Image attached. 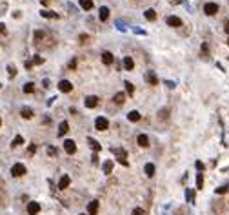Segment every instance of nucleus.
<instances>
[{
    "label": "nucleus",
    "instance_id": "1",
    "mask_svg": "<svg viewBox=\"0 0 229 215\" xmlns=\"http://www.w3.org/2000/svg\"><path fill=\"white\" fill-rule=\"evenodd\" d=\"M24 173H26V166L20 164V162H18V164H15V166L11 168V175H13V177H22Z\"/></svg>",
    "mask_w": 229,
    "mask_h": 215
},
{
    "label": "nucleus",
    "instance_id": "2",
    "mask_svg": "<svg viewBox=\"0 0 229 215\" xmlns=\"http://www.w3.org/2000/svg\"><path fill=\"white\" fill-rule=\"evenodd\" d=\"M95 126H96L98 131H104V129H107L109 122H107V118H105V117H98L96 120H95Z\"/></svg>",
    "mask_w": 229,
    "mask_h": 215
},
{
    "label": "nucleus",
    "instance_id": "3",
    "mask_svg": "<svg viewBox=\"0 0 229 215\" xmlns=\"http://www.w3.org/2000/svg\"><path fill=\"white\" fill-rule=\"evenodd\" d=\"M27 213H29V215H38V213H40V204H38V202H35V201L27 202Z\"/></svg>",
    "mask_w": 229,
    "mask_h": 215
},
{
    "label": "nucleus",
    "instance_id": "4",
    "mask_svg": "<svg viewBox=\"0 0 229 215\" xmlns=\"http://www.w3.org/2000/svg\"><path fill=\"white\" fill-rule=\"evenodd\" d=\"M64 150L67 151L69 155H73L75 151H76V144H75V140H71V139L64 140Z\"/></svg>",
    "mask_w": 229,
    "mask_h": 215
},
{
    "label": "nucleus",
    "instance_id": "5",
    "mask_svg": "<svg viewBox=\"0 0 229 215\" xmlns=\"http://www.w3.org/2000/svg\"><path fill=\"white\" fill-rule=\"evenodd\" d=\"M204 11H206V15H217V11H218V6H217L215 2H207V4L204 6Z\"/></svg>",
    "mask_w": 229,
    "mask_h": 215
},
{
    "label": "nucleus",
    "instance_id": "6",
    "mask_svg": "<svg viewBox=\"0 0 229 215\" xmlns=\"http://www.w3.org/2000/svg\"><path fill=\"white\" fill-rule=\"evenodd\" d=\"M58 89H60L62 93H69V91L73 89V84H71L69 80H60V82H58Z\"/></svg>",
    "mask_w": 229,
    "mask_h": 215
},
{
    "label": "nucleus",
    "instance_id": "7",
    "mask_svg": "<svg viewBox=\"0 0 229 215\" xmlns=\"http://www.w3.org/2000/svg\"><path fill=\"white\" fill-rule=\"evenodd\" d=\"M98 204H100L98 201H91V202L87 204V213H89V215H96V213H98Z\"/></svg>",
    "mask_w": 229,
    "mask_h": 215
},
{
    "label": "nucleus",
    "instance_id": "8",
    "mask_svg": "<svg viewBox=\"0 0 229 215\" xmlns=\"http://www.w3.org/2000/svg\"><path fill=\"white\" fill-rule=\"evenodd\" d=\"M102 62H104L105 66H111V64L114 62L113 53H109V51H104V53H102Z\"/></svg>",
    "mask_w": 229,
    "mask_h": 215
},
{
    "label": "nucleus",
    "instance_id": "9",
    "mask_svg": "<svg viewBox=\"0 0 229 215\" xmlns=\"http://www.w3.org/2000/svg\"><path fill=\"white\" fill-rule=\"evenodd\" d=\"M84 104H85V108H95L96 104H98V98L95 97V95H89V97H85Z\"/></svg>",
    "mask_w": 229,
    "mask_h": 215
},
{
    "label": "nucleus",
    "instance_id": "10",
    "mask_svg": "<svg viewBox=\"0 0 229 215\" xmlns=\"http://www.w3.org/2000/svg\"><path fill=\"white\" fill-rule=\"evenodd\" d=\"M167 26H171V28H178V26H182V20L178 18V17H167Z\"/></svg>",
    "mask_w": 229,
    "mask_h": 215
},
{
    "label": "nucleus",
    "instance_id": "11",
    "mask_svg": "<svg viewBox=\"0 0 229 215\" xmlns=\"http://www.w3.org/2000/svg\"><path fill=\"white\" fill-rule=\"evenodd\" d=\"M69 182H71L69 175H62V177H60V181H58V188H60V190H66V188L69 186Z\"/></svg>",
    "mask_w": 229,
    "mask_h": 215
},
{
    "label": "nucleus",
    "instance_id": "12",
    "mask_svg": "<svg viewBox=\"0 0 229 215\" xmlns=\"http://www.w3.org/2000/svg\"><path fill=\"white\" fill-rule=\"evenodd\" d=\"M98 18H100L102 22L109 18V9H107L105 6H102V8H100V11H98Z\"/></svg>",
    "mask_w": 229,
    "mask_h": 215
},
{
    "label": "nucleus",
    "instance_id": "13",
    "mask_svg": "<svg viewBox=\"0 0 229 215\" xmlns=\"http://www.w3.org/2000/svg\"><path fill=\"white\" fill-rule=\"evenodd\" d=\"M146 80L149 82V84H153V86H156V84H158V78L155 77V73H153V71H147V73H146Z\"/></svg>",
    "mask_w": 229,
    "mask_h": 215
},
{
    "label": "nucleus",
    "instance_id": "14",
    "mask_svg": "<svg viewBox=\"0 0 229 215\" xmlns=\"http://www.w3.org/2000/svg\"><path fill=\"white\" fill-rule=\"evenodd\" d=\"M133 68H135V62H133V58H131V57H125V58H124V69L131 71Z\"/></svg>",
    "mask_w": 229,
    "mask_h": 215
},
{
    "label": "nucleus",
    "instance_id": "15",
    "mask_svg": "<svg viewBox=\"0 0 229 215\" xmlns=\"http://www.w3.org/2000/svg\"><path fill=\"white\" fill-rule=\"evenodd\" d=\"M138 146H142V148H147L149 146V139H147V135H138Z\"/></svg>",
    "mask_w": 229,
    "mask_h": 215
},
{
    "label": "nucleus",
    "instance_id": "16",
    "mask_svg": "<svg viewBox=\"0 0 229 215\" xmlns=\"http://www.w3.org/2000/svg\"><path fill=\"white\" fill-rule=\"evenodd\" d=\"M102 170H104L105 175H109V173L113 172V161H105L104 166H102Z\"/></svg>",
    "mask_w": 229,
    "mask_h": 215
},
{
    "label": "nucleus",
    "instance_id": "17",
    "mask_svg": "<svg viewBox=\"0 0 229 215\" xmlns=\"http://www.w3.org/2000/svg\"><path fill=\"white\" fill-rule=\"evenodd\" d=\"M127 118H129L131 122H138V120H140V113H138V111H129V113H127Z\"/></svg>",
    "mask_w": 229,
    "mask_h": 215
},
{
    "label": "nucleus",
    "instance_id": "18",
    "mask_svg": "<svg viewBox=\"0 0 229 215\" xmlns=\"http://www.w3.org/2000/svg\"><path fill=\"white\" fill-rule=\"evenodd\" d=\"M67 129H69V124L64 120V122H60V126H58V135H66L67 133Z\"/></svg>",
    "mask_w": 229,
    "mask_h": 215
},
{
    "label": "nucleus",
    "instance_id": "19",
    "mask_svg": "<svg viewBox=\"0 0 229 215\" xmlns=\"http://www.w3.org/2000/svg\"><path fill=\"white\" fill-rule=\"evenodd\" d=\"M144 17H146L149 22H153L156 18V13H155V9H147V11H144Z\"/></svg>",
    "mask_w": 229,
    "mask_h": 215
},
{
    "label": "nucleus",
    "instance_id": "20",
    "mask_svg": "<svg viewBox=\"0 0 229 215\" xmlns=\"http://www.w3.org/2000/svg\"><path fill=\"white\" fill-rule=\"evenodd\" d=\"M80 8H82V9H91V8H93V0H80Z\"/></svg>",
    "mask_w": 229,
    "mask_h": 215
},
{
    "label": "nucleus",
    "instance_id": "21",
    "mask_svg": "<svg viewBox=\"0 0 229 215\" xmlns=\"http://www.w3.org/2000/svg\"><path fill=\"white\" fill-rule=\"evenodd\" d=\"M40 15H42V17H46V18H58V15H56V13H51V11H47V9H42Z\"/></svg>",
    "mask_w": 229,
    "mask_h": 215
},
{
    "label": "nucleus",
    "instance_id": "22",
    "mask_svg": "<svg viewBox=\"0 0 229 215\" xmlns=\"http://www.w3.org/2000/svg\"><path fill=\"white\" fill-rule=\"evenodd\" d=\"M146 175L147 177H153L155 175V164H151V162L146 164Z\"/></svg>",
    "mask_w": 229,
    "mask_h": 215
},
{
    "label": "nucleus",
    "instance_id": "23",
    "mask_svg": "<svg viewBox=\"0 0 229 215\" xmlns=\"http://www.w3.org/2000/svg\"><path fill=\"white\" fill-rule=\"evenodd\" d=\"M22 117L24 118H31L33 117V111H31V108H22Z\"/></svg>",
    "mask_w": 229,
    "mask_h": 215
},
{
    "label": "nucleus",
    "instance_id": "24",
    "mask_svg": "<svg viewBox=\"0 0 229 215\" xmlns=\"http://www.w3.org/2000/svg\"><path fill=\"white\" fill-rule=\"evenodd\" d=\"M124 100H125V93H116L114 95V102L116 104H124Z\"/></svg>",
    "mask_w": 229,
    "mask_h": 215
},
{
    "label": "nucleus",
    "instance_id": "25",
    "mask_svg": "<svg viewBox=\"0 0 229 215\" xmlns=\"http://www.w3.org/2000/svg\"><path fill=\"white\" fill-rule=\"evenodd\" d=\"M197 188H198V190H202V188H204V175H202V173H198V175H197Z\"/></svg>",
    "mask_w": 229,
    "mask_h": 215
},
{
    "label": "nucleus",
    "instance_id": "26",
    "mask_svg": "<svg viewBox=\"0 0 229 215\" xmlns=\"http://www.w3.org/2000/svg\"><path fill=\"white\" fill-rule=\"evenodd\" d=\"M186 199L189 202H195V192L193 190H186Z\"/></svg>",
    "mask_w": 229,
    "mask_h": 215
},
{
    "label": "nucleus",
    "instance_id": "27",
    "mask_svg": "<svg viewBox=\"0 0 229 215\" xmlns=\"http://www.w3.org/2000/svg\"><path fill=\"white\" fill-rule=\"evenodd\" d=\"M35 91V86H33V82H27L26 86H24V93H33Z\"/></svg>",
    "mask_w": 229,
    "mask_h": 215
},
{
    "label": "nucleus",
    "instance_id": "28",
    "mask_svg": "<svg viewBox=\"0 0 229 215\" xmlns=\"http://www.w3.org/2000/svg\"><path fill=\"white\" fill-rule=\"evenodd\" d=\"M89 144H91V148H93L95 151H100V144H98L95 139H89Z\"/></svg>",
    "mask_w": 229,
    "mask_h": 215
},
{
    "label": "nucleus",
    "instance_id": "29",
    "mask_svg": "<svg viewBox=\"0 0 229 215\" xmlns=\"http://www.w3.org/2000/svg\"><path fill=\"white\" fill-rule=\"evenodd\" d=\"M22 142H24V139H22L20 135H17V137H15V140H13V146H20Z\"/></svg>",
    "mask_w": 229,
    "mask_h": 215
},
{
    "label": "nucleus",
    "instance_id": "30",
    "mask_svg": "<svg viewBox=\"0 0 229 215\" xmlns=\"http://www.w3.org/2000/svg\"><path fill=\"white\" fill-rule=\"evenodd\" d=\"M125 91H127V93H133V91H135V88H133L131 82H125Z\"/></svg>",
    "mask_w": 229,
    "mask_h": 215
},
{
    "label": "nucleus",
    "instance_id": "31",
    "mask_svg": "<svg viewBox=\"0 0 229 215\" xmlns=\"http://www.w3.org/2000/svg\"><path fill=\"white\" fill-rule=\"evenodd\" d=\"M47 153H49L51 157H55V155H56V148H55V146H49V148H47Z\"/></svg>",
    "mask_w": 229,
    "mask_h": 215
},
{
    "label": "nucleus",
    "instance_id": "32",
    "mask_svg": "<svg viewBox=\"0 0 229 215\" xmlns=\"http://www.w3.org/2000/svg\"><path fill=\"white\" fill-rule=\"evenodd\" d=\"M42 62H44V58H42V57H38V55L33 58V64H42Z\"/></svg>",
    "mask_w": 229,
    "mask_h": 215
},
{
    "label": "nucleus",
    "instance_id": "33",
    "mask_svg": "<svg viewBox=\"0 0 229 215\" xmlns=\"http://www.w3.org/2000/svg\"><path fill=\"white\" fill-rule=\"evenodd\" d=\"M7 69H9V77H15V75H17V69H15V66H9Z\"/></svg>",
    "mask_w": 229,
    "mask_h": 215
},
{
    "label": "nucleus",
    "instance_id": "34",
    "mask_svg": "<svg viewBox=\"0 0 229 215\" xmlns=\"http://www.w3.org/2000/svg\"><path fill=\"white\" fill-rule=\"evenodd\" d=\"M207 51H209L207 44H202V53H204V57H207Z\"/></svg>",
    "mask_w": 229,
    "mask_h": 215
},
{
    "label": "nucleus",
    "instance_id": "35",
    "mask_svg": "<svg viewBox=\"0 0 229 215\" xmlns=\"http://www.w3.org/2000/svg\"><path fill=\"white\" fill-rule=\"evenodd\" d=\"M227 190H229V186H222V188H218V190H217V193H226Z\"/></svg>",
    "mask_w": 229,
    "mask_h": 215
},
{
    "label": "nucleus",
    "instance_id": "36",
    "mask_svg": "<svg viewBox=\"0 0 229 215\" xmlns=\"http://www.w3.org/2000/svg\"><path fill=\"white\" fill-rule=\"evenodd\" d=\"M133 215H144V210H142V208H135Z\"/></svg>",
    "mask_w": 229,
    "mask_h": 215
},
{
    "label": "nucleus",
    "instance_id": "37",
    "mask_svg": "<svg viewBox=\"0 0 229 215\" xmlns=\"http://www.w3.org/2000/svg\"><path fill=\"white\" fill-rule=\"evenodd\" d=\"M35 38H37V40L44 38V33H42V31H37V33H35Z\"/></svg>",
    "mask_w": 229,
    "mask_h": 215
},
{
    "label": "nucleus",
    "instance_id": "38",
    "mask_svg": "<svg viewBox=\"0 0 229 215\" xmlns=\"http://www.w3.org/2000/svg\"><path fill=\"white\" fill-rule=\"evenodd\" d=\"M197 168H198V170H200V173L204 172V164H202V162H200V161L197 162Z\"/></svg>",
    "mask_w": 229,
    "mask_h": 215
},
{
    "label": "nucleus",
    "instance_id": "39",
    "mask_svg": "<svg viewBox=\"0 0 229 215\" xmlns=\"http://www.w3.org/2000/svg\"><path fill=\"white\" fill-rule=\"evenodd\" d=\"M69 68H71V69H75V68H76V60H71V62H69Z\"/></svg>",
    "mask_w": 229,
    "mask_h": 215
},
{
    "label": "nucleus",
    "instance_id": "40",
    "mask_svg": "<svg viewBox=\"0 0 229 215\" xmlns=\"http://www.w3.org/2000/svg\"><path fill=\"white\" fill-rule=\"evenodd\" d=\"M6 31V28H4V24H0V33H4Z\"/></svg>",
    "mask_w": 229,
    "mask_h": 215
},
{
    "label": "nucleus",
    "instance_id": "41",
    "mask_svg": "<svg viewBox=\"0 0 229 215\" xmlns=\"http://www.w3.org/2000/svg\"><path fill=\"white\" fill-rule=\"evenodd\" d=\"M226 31H229V20L226 22Z\"/></svg>",
    "mask_w": 229,
    "mask_h": 215
},
{
    "label": "nucleus",
    "instance_id": "42",
    "mask_svg": "<svg viewBox=\"0 0 229 215\" xmlns=\"http://www.w3.org/2000/svg\"><path fill=\"white\" fill-rule=\"evenodd\" d=\"M40 2H42V4H47V0H40Z\"/></svg>",
    "mask_w": 229,
    "mask_h": 215
},
{
    "label": "nucleus",
    "instance_id": "43",
    "mask_svg": "<svg viewBox=\"0 0 229 215\" xmlns=\"http://www.w3.org/2000/svg\"><path fill=\"white\" fill-rule=\"evenodd\" d=\"M80 215H85V213H80Z\"/></svg>",
    "mask_w": 229,
    "mask_h": 215
},
{
    "label": "nucleus",
    "instance_id": "44",
    "mask_svg": "<svg viewBox=\"0 0 229 215\" xmlns=\"http://www.w3.org/2000/svg\"><path fill=\"white\" fill-rule=\"evenodd\" d=\"M0 124H2V120H0Z\"/></svg>",
    "mask_w": 229,
    "mask_h": 215
},
{
    "label": "nucleus",
    "instance_id": "45",
    "mask_svg": "<svg viewBox=\"0 0 229 215\" xmlns=\"http://www.w3.org/2000/svg\"><path fill=\"white\" fill-rule=\"evenodd\" d=\"M227 42H229V40H227Z\"/></svg>",
    "mask_w": 229,
    "mask_h": 215
}]
</instances>
